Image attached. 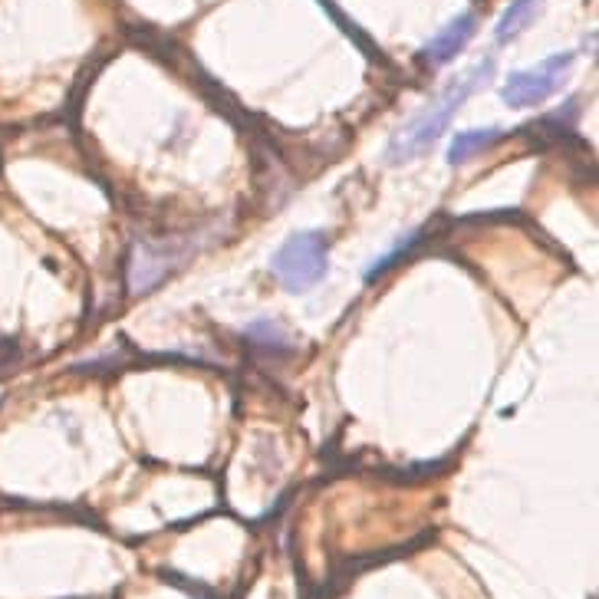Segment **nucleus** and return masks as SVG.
I'll list each match as a JSON object with an SVG mask.
<instances>
[{
    "label": "nucleus",
    "mask_w": 599,
    "mask_h": 599,
    "mask_svg": "<svg viewBox=\"0 0 599 599\" xmlns=\"http://www.w3.org/2000/svg\"><path fill=\"white\" fill-rule=\"evenodd\" d=\"M573 60H576L573 53H557V56H547L544 63H537L534 70L511 73V76H507L504 89H501V99L511 109H534V106H540L544 99H550L563 86V79H567Z\"/></svg>",
    "instance_id": "7ed1b4c3"
},
{
    "label": "nucleus",
    "mask_w": 599,
    "mask_h": 599,
    "mask_svg": "<svg viewBox=\"0 0 599 599\" xmlns=\"http://www.w3.org/2000/svg\"><path fill=\"white\" fill-rule=\"evenodd\" d=\"M501 139V129H494V126H488V129H468V132H458L455 135V142L448 145V165H465L468 158H474L478 152H484L488 149L491 142H497Z\"/></svg>",
    "instance_id": "423d86ee"
},
{
    "label": "nucleus",
    "mask_w": 599,
    "mask_h": 599,
    "mask_svg": "<svg viewBox=\"0 0 599 599\" xmlns=\"http://www.w3.org/2000/svg\"><path fill=\"white\" fill-rule=\"evenodd\" d=\"M491 76H494V60L488 56V60L474 63L471 70H465L458 79H451L445 86V93L438 96L432 106H425L418 116H412L399 132L392 135V142L386 149L389 162H395V165L412 162V158L432 149V145L442 139V132L448 129V122L455 119V112L465 106L481 86H488Z\"/></svg>",
    "instance_id": "f257e3e1"
},
{
    "label": "nucleus",
    "mask_w": 599,
    "mask_h": 599,
    "mask_svg": "<svg viewBox=\"0 0 599 599\" xmlns=\"http://www.w3.org/2000/svg\"><path fill=\"white\" fill-rule=\"evenodd\" d=\"M540 4H544V0H511L494 27V40L504 47V43L521 37V33L534 24V17L540 14Z\"/></svg>",
    "instance_id": "39448f33"
},
{
    "label": "nucleus",
    "mask_w": 599,
    "mask_h": 599,
    "mask_svg": "<svg viewBox=\"0 0 599 599\" xmlns=\"http://www.w3.org/2000/svg\"><path fill=\"white\" fill-rule=\"evenodd\" d=\"M418 241H422V234H409V237H405V241L395 244L386 257H379V261H372V264L366 267V284H372V280H376V277H382V270H389L395 261H399V257L412 254V247H415Z\"/></svg>",
    "instance_id": "0eeeda50"
},
{
    "label": "nucleus",
    "mask_w": 599,
    "mask_h": 599,
    "mask_svg": "<svg viewBox=\"0 0 599 599\" xmlns=\"http://www.w3.org/2000/svg\"><path fill=\"white\" fill-rule=\"evenodd\" d=\"M270 270L280 280V287L290 293L313 290L330 270V247L323 231H297L290 234L277 254L270 257Z\"/></svg>",
    "instance_id": "f03ea898"
},
{
    "label": "nucleus",
    "mask_w": 599,
    "mask_h": 599,
    "mask_svg": "<svg viewBox=\"0 0 599 599\" xmlns=\"http://www.w3.org/2000/svg\"><path fill=\"white\" fill-rule=\"evenodd\" d=\"M20 366V349L14 339H0V376L14 372Z\"/></svg>",
    "instance_id": "6e6552de"
},
{
    "label": "nucleus",
    "mask_w": 599,
    "mask_h": 599,
    "mask_svg": "<svg viewBox=\"0 0 599 599\" xmlns=\"http://www.w3.org/2000/svg\"><path fill=\"white\" fill-rule=\"evenodd\" d=\"M474 27H478L474 14L455 17L442 33H435V37L425 43V47H422V60L432 63V66H442L448 60H455V56L468 47V40L474 37Z\"/></svg>",
    "instance_id": "20e7f679"
}]
</instances>
